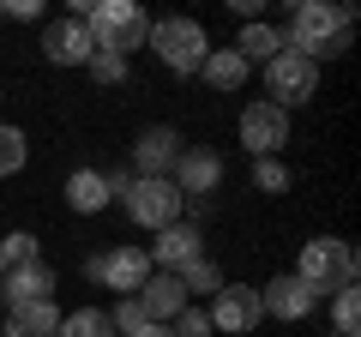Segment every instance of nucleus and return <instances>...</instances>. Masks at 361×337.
<instances>
[{
    "label": "nucleus",
    "mask_w": 361,
    "mask_h": 337,
    "mask_svg": "<svg viewBox=\"0 0 361 337\" xmlns=\"http://www.w3.org/2000/svg\"><path fill=\"white\" fill-rule=\"evenodd\" d=\"M349 25H355V6H337V0H295L277 30H283V49L289 54H301V61L319 66L325 49H331V37L349 30Z\"/></svg>",
    "instance_id": "1"
},
{
    "label": "nucleus",
    "mask_w": 361,
    "mask_h": 337,
    "mask_svg": "<svg viewBox=\"0 0 361 337\" xmlns=\"http://www.w3.org/2000/svg\"><path fill=\"white\" fill-rule=\"evenodd\" d=\"M78 25L90 37V54H121V61H133V49H145V37H151V18L139 0H97V6H85Z\"/></svg>",
    "instance_id": "2"
},
{
    "label": "nucleus",
    "mask_w": 361,
    "mask_h": 337,
    "mask_svg": "<svg viewBox=\"0 0 361 337\" xmlns=\"http://www.w3.org/2000/svg\"><path fill=\"white\" fill-rule=\"evenodd\" d=\"M145 49H151L169 73L193 78L199 66H205V54H211V37H205V25H199V18H151Z\"/></svg>",
    "instance_id": "3"
},
{
    "label": "nucleus",
    "mask_w": 361,
    "mask_h": 337,
    "mask_svg": "<svg viewBox=\"0 0 361 337\" xmlns=\"http://www.w3.org/2000/svg\"><path fill=\"white\" fill-rule=\"evenodd\" d=\"M121 211H127L139 229H169V223H180V211H187V199H180V187L169 181V175H133L127 187H121L115 199Z\"/></svg>",
    "instance_id": "4"
},
{
    "label": "nucleus",
    "mask_w": 361,
    "mask_h": 337,
    "mask_svg": "<svg viewBox=\"0 0 361 337\" xmlns=\"http://www.w3.org/2000/svg\"><path fill=\"white\" fill-rule=\"evenodd\" d=\"M295 277L313 289V295L325 301V289H349L355 283V247L349 241H337V235H319V241H307L301 247V259H295Z\"/></svg>",
    "instance_id": "5"
},
{
    "label": "nucleus",
    "mask_w": 361,
    "mask_h": 337,
    "mask_svg": "<svg viewBox=\"0 0 361 337\" xmlns=\"http://www.w3.org/2000/svg\"><path fill=\"white\" fill-rule=\"evenodd\" d=\"M85 277L103 283V289H115V295H139V283L151 277V253L133 247V241H121V247H109V253H90Z\"/></svg>",
    "instance_id": "6"
},
{
    "label": "nucleus",
    "mask_w": 361,
    "mask_h": 337,
    "mask_svg": "<svg viewBox=\"0 0 361 337\" xmlns=\"http://www.w3.org/2000/svg\"><path fill=\"white\" fill-rule=\"evenodd\" d=\"M313 91H319V66L313 61H301V54H277V61L265 66V103H277L289 115V109H301V103H313Z\"/></svg>",
    "instance_id": "7"
},
{
    "label": "nucleus",
    "mask_w": 361,
    "mask_h": 337,
    "mask_svg": "<svg viewBox=\"0 0 361 337\" xmlns=\"http://www.w3.org/2000/svg\"><path fill=\"white\" fill-rule=\"evenodd\" d=\"M169 181L180 187V199H187V205H205L211 193H217L223 187V157L211 151V145H180V157H175V175H169Z\"/></svg>",
    "instance_id": "8"
},
{
    "label": "nucleus",
    "mask_w": 361,
    "mask_h": 337,
    "mask_svg": "<svg viewBox=\"0 0 361 337\" xmlns=\"http://www.w3.org/2000/svg\"><path fill=\"white\" fill-rule=\"evenodd\" d=\"M211 331H229V337H247L259 331V319H265V307H259V289L253 283H223L217 295H211Z\"/></svg>",
    "instance_id": "9"
},
{
    "label": "nucleus",
    "mask_w": 361,
    "mask_h": 337,
    "mask_svg": "<svg viewBox=\"0 0 361 337\" xmlns=\"http://www.w3.org/2000/svg\"><path fill=\"white\" fill-rule=\"evenodd\" d=\"M241 145L253 151V163H259V157H277V151L289 145V115H283L277 103H265V97L247 103V109H241Z\"/></svg>",
    "instance_id": "10"
},
{
    "label": "nucleus",
    "mask_w": 361,
    "mask_h": 337,
    "mask_svg": "<svg viewBox=\"0 0 361 337\" xmlns=\"http://www.w3.org/2000/svg\"><path fill=\"white\" fill-rule=\"evenodd\" d=\"M151 253V271H180V265L205 259V235H199V223H169V229H157V241L145 247Z\"/></svg>",
    "instance_id": "11"
},
{
    "label": "nucleus",
    "mask_w": 361,
    "mask_h": 337,
    "mask_svg": "<svg viewBox=\"0 0 361 337\" xmlns=\"http://www.w3.org/2000/svg\"><path fill=\"white\" fill-rule=\"evenodd\" d=\"M259 307H265L271 319H289V325H295V319H307V313L319 307V295H313L295 271H277L265 289H259Z\"/></svg>",
    "instance_id": "12"
},
{
    "label": "nucleus",
    "mask_w": 361,
    "mask_h": 337,
    "mask_svg": "<svg viewBox=\"0 0 361 337\" xmlns=\"http://www.w3.org/2000/svg\"><path fill=\"white\" fill-rule=\"evenodd\" d=\"M0 301L6 307H37V301H54V265L42 259V265H13V271L0 277Z\"/></svg>",
    "instance_id": "13"
},
{
    "label": "nucleus",
    "mask_w": 361,
    "mask_h": 337,
    "mask_svg": "<svg viewBox=\"0 0 361 337\" xmlns=\"http://www.w3.org/2000/svg\"><path fill=\"white\" fill-rule=\"evenodd\" d=\"M175 157H180L175 127H145L133 139V175H175Z\"/></svg>",
    "instance_id": "14"
},
{
    "label": "nucleus",
    "mask_w": 361,
    "mask_h": 337,
    "mask_svg": "<svg viewBox=\"0 0 361 337\" xmlns=\"http://www.w3.org/2000/svg\"><path fill=\"white\" fill-rule=\"evenodd\" d=\"M139 307H145V319H151V325H169L180 307H187L180 277H175V271H151V277L139 283Z\"/></svg>",
    "instance_id": "15"
},
{
    "label": "nucleus",
    "mask_w": 361,
    "mask_h": 337,
    "mask_svg": "<svg viewBox=\"0 0 361 337\" xmlns=\"http://www.w3.org/2000/svg\"><path fill=\"white\" fill-rule=\"evenodd\" d=\"M42 54H49V66H85L90 61V37L78 18H54V25H42Z\"/></svg>",
    "instance_id": "16"
},
{
    "label": "nucleus",
    "mask_w": 361,
    "mask_h": 337,
    "mask_svg": "<svg viewBox=\"0 0 361 337\" xmlns=\"http://www.w3.org/2000/svg\"><path fill=\"white\" fill-rule=\"evenodd\" d=\"M66 205H73L78 217L109 211V205H115V199H109V175H103V168H73V175H66Z\"/></svg>",
    "instance_id": "17"
},
{
    "label": "nucleus",
    "mask_w": 361,
    "mask_h": 337,
    "mask_svg": "<svg viewBox=\"0 0 361 337\" xmlns=\"http://www.w3.org/2000/svg\"><path fill=\"white\" fill-rule=\"evenodd\" d=\"M229 49L241 54L247 66H271L277 54H283V30H277V25H265V18H253V25H241V37H235Z\"/></svg>",
    "instance_id": "18"
},
{
    "label": "nucleus",
    "mask_w": 361,
    "mask_h": 337,
    "mask_svg": "<svg viewBox=\"0 0 361 337\" xmlns=\"http://www.w3.org/2000/svg\"><path fill=\"white\" fill-rule=\"evenodd\" d=\"M61 331V307L54 301H37V307H18L0 319V337H54Z\"/></svg>",
    "instance_id": "19"
},
{
    "label": "nucleus",
    "mask_w": 361,
    "mask_h": 337,
    "mask_svg": "<svg viewBox=\"0 0 361 337\" xmlns=\"http://www.w3.org/2000/svg\"><path fill=\"white\" fill-rule=\"evenodd\" d=\"M247 73H253V66H247L235 49H211V54H205V66H199V78H205L211 91H241Z\"/></svg>",
    "instance_id": "20"
},
{
    "label": "nucleus",
    "mask_w": 361,
    "mask_h": 337,
    "mask_svg": "<svg viewBox=\"0 0 361 337\" xmlns=\"http://www.w3.org/2000/svg\"><path fill=\"white\" fill-rule=\"evenodd\" d=\"M54 337H115V325H109L103 307H78V313H61V331Z\"/></svg>",
    "instance_id": "21"
},
{
    "label": "nucleus",
    "mask_w": 361,
    "mask_h": 337,
    "mask_svg": "<svg viewBox=\"0 0 361 337\" xmlns=\"http://www.w3.org/2000/svg\"><path fill=\"white\" fill-rule=\"evenodd\" d=\"M175 277H180V289H187V301H193V295H217V289L229 283V277H223L211 259H193V265H180Z\"/></svg>",
    "instance_id": "22"
},
{
    "label": "nucleus",
    "mask_w": 361,
    "mask_h": 337,
    "mask_svg": "<svg viewBox=\"0 0 361 337\" xmlns=\"http://www.w3.org/2000/svg\"><path fill=\"white\" fill-rule=\"evenodd\" d=\"M25 163H30V139H25V127L0 121V175H18Z\"/></svg>",
    "instance_id": "23"
},
{
    "label": "nucleus",
    "mask_w": 361,
    "mask_h": 337,
    "mask_svg": "<svg viewBox=\"0 0 361 337\" xmlns=\"http://www.w3.org/2000/svg\"><path fill=\"white\" fill-rule=\"evenodd\" d=\"M331 331L337 337H361V295H355V283L331 295Z\"/></svg>",
    "instance_id": "24"
},
{
    "label": "nucleus",
    "mask_w": 361,
    "mask_h": 337,
    "mask_svg": "<svg viewBox=\"0 0 361 337\" xmlns=\"http://www.w3.org/2000/svg\"><path fill=\"white\" fill-rule=\"evenodd\" d=\"M0 259H6V271L13 265H42V241L30 229H13V235H0Z\"/></svg>",
    "instance_id": "25"
},
{
    "label": "nucleus",
    "mask_w": 361,
    "mask_h": 337,
    "mask_svg": "<svg viewBox=\"0 0 361 337\" xmlns=\"http://www.w3.org/2000/svg\"><path fill=\"white\" fill-rule=\"evenodd\" d=\"M253 187H259V193H289L283 157H259V163H253Z\"/></svg>",
    "instance_id": "26"
},
{
    "label": "nucleus",
    "mask_w": 361,
    "mask_h": 337,
    "mask_svg": "<svg viewBox=\"0 0 361 337\" xmlns=\"http://www.w3.org/2000/svg\"><path fill=\"white\" fill-rule=\"evenodd\" d=\"M109 325H115V337H133V331H139V325H151V319H145L139 295H121L115 307H109Z\"/></svg>",
    "instance_id": "27"
},
{
    "label": "nucleus",
    "mask_w": 361,
    "mask_h": 337,
    "mask_svg": "<svg viewBox=\"0 0 361 337\" xmlns=\"http://www.w3.org/2000/svg\"><path fill=\"white\" fill-rule=\"evenodd\" d=\"M169 337H211V313L187 301V307H180L175 319H169Z\"/></svg>",
    "instance_id": "28"
},
{
    "label": "nucleus",
    "mask_w": 361,
    "mask_h": 337,
    "mask_svg": "<svg viewBox=\"0 0 361 337\" xmlns=\"http://www.w3.org/2000/svg\"><path fill=\"white\" fill-rule=\"evenodd\" d=\"M85 73L97 78V85H121V78H127V61H121V54H90Z\"/></svg>",
    "instance_id": "29"
},
{
    "label": "nucleus",
    "mask_w": 361,
    "mask_h": 337,
    "mask_svg": "<svg viewBox=\"0 0 361 337\" xmlns=\"http://www.w3.org/2000/svg\"><path fill=\"white\" fill-rule=\"evenodd\" d=\"M0 13L18 18V25H37V18H42V0H0Z\"/></svg>",
    "instance_id": "30"
},
{
    "label": "nucleus",
    "mask_w": 361,
    "mask_h": 337,
    "mask_svg": "<svg viewBox=\"0 0 361 337\" xmlns=\"http://www.w3.org/2000/svg\"><path fill=\"white\" fill-rule=\"evenodd\" d=\"M133 337H169V325H139Z\"/></svg>",
    "instance_id": "31"
},
{
    "label": "nucleus",
    "mask_w": 361,
    "mask_h": 337,
    "mask_svg": "<svg viewBox=\"0 0 361 337\" xmlns=\"http://www.w3.org/2000/svg\"><path fill=\"white\" fill-rule=\"evenodd\" d=\"M0 277H6V259H0Z\"/></svg>",
    "instance_id": "32"
},
{
    "label": "nucleus",
    "mask_w": 361,
    "mask_h": 337,
    "mask_svg": "<svg viewBox=\"0 0 361 337\" xmlns=\"http://www.w3.org/2000/svg\"><path fill=\"white\" fill-rule=\"evenodd\" d=\"M325 337H337V331H325Z\"/></svg>",
    "instance_id": "33"
},
{
    "label": "nucleus",
    "mask_w": 361,
    "mask_h": 337,
    "mask_svg": "<svg viewBox=\"0 0 361 337\" xmlns=\"http://www.w3.org/2000/svg\"><path fill=\"white\" fill-rule=\"evenodd\" d=\"M0 18H6V13H0Z\"/></svg>",
    "instance_id": "34"
},
{
    "label": "nucleus",
    "mask_w": 361,
    "mask_h": 337,
    "mask_svg": "<svg viewBox=\"0 0 361 337\" xmlns=\"http://www.w3.org/2000/svg\"><path fill=\"white\" fill-rule=\"evenodd\" d=\"M0 97H6V91H0Z\"/></svg>",
    "instance_id": "35"
}]
</instances>
